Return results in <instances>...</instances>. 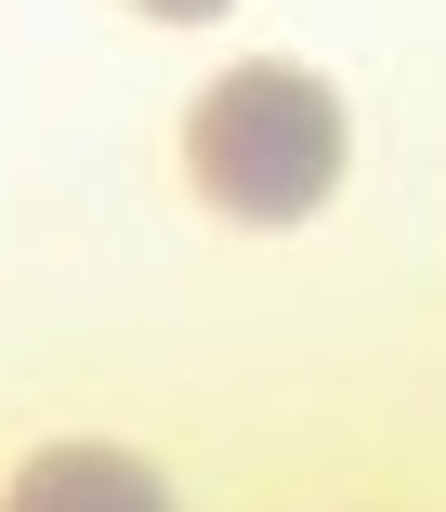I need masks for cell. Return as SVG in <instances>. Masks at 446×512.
I'll use <instances>...</instances> for the list:
<instances>
[{
  "mask_svg": "<svg viewBox=\"0 0 446 512\" xmlns=\"http://www.w3.org/2000/svg\"><path fill=\"white\" fill-rule=\"evenodd\" d=\"M184 171L223 224L276 237V224L328 211V184H342V92L302 66H223L184 106Z\"/></svg>",
  "mask_w": 446,
  "mask_h": 512,
  "instance_id": "obj_1",
  "label": "cell"
},
{
  "mask_svg": "<svg viewBox=\"0 0 446 512\" xmlns=\"http://www.w3.org/2000/svg\"><path fill=\"white\" fill-rule=\"evenodd\" d=\"M0 512H171V486H158L132 447H40Z\"/></svg>",
  "mask_w": 446,
  "mask_h": 512,
  "instance_id": "obj_2",
  "label": "cell"
},
{
  "mask_svg": "<svg viewBox=\"0 0 446 512\" xmlns=\"http://www.w3.org/2000/svg\"><path fill=\"white\" fill-rule=\"evenodd\" d=\"M132 14H158V27H210V14H237V0H132Z\"/></svg>",
  "mask_w": 446,
  "mask_h": 512,
  "instance_id": "obj_3",
  "label": "cell"
}]
</instances>
